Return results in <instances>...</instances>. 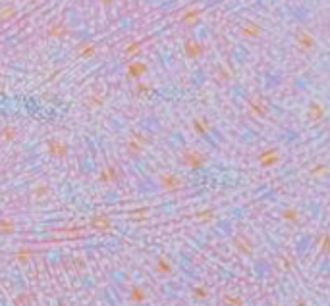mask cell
Listing matches in <instances>:
<instances>
[{
	"mask_svg": "<svg viewBox=\"0 0 330 306\" xmlns=\"http://www.w3.org/2000/svg\"><path fill=\"white\" fill-rule=\"evenodd\" d=\"M114 0H101V4H105V6H110Z\"/></svg>",
	"mask_w": 330,
	"mask_h": 306,
	"instance_id": "obj_10",
	"label": "cell"
},
{
	"mask_svg": "<svg viewBox=\"0 0 330 306\" xmlns=\"http://www.w3.org/2000/svg\"><path fill=\"white\" fill-rule=\"evenodd\" d=\"M78 54L83 58H91L95 54V43H91V41H81L78 45Z\"/></svg>",
	"mask_w": 330,
	"mask_h": 306,
	"instance_id": "obj_7",
	"label": "cell"
},
{
	"mask_svg": "<svg viewBox=\"0 0 330 306\" xmlns=\"http://www.w3.org/2000/svg\"><path fill=\"white\" fill-rule=\"evenodd\" d=\"M145 71V64L143 62H131L127 67V73H131V77H139V73Z\"/></svg>",
	"mask_w": 330,
	"mask_h": 306,
	"instance_id": "obj_8",
	"label": "cell"
},
{
	"mask_svg": "<svg viewBox=\"0 0 330 306\" xmlns=\"http://www.w3.org/2000/svg\"><path fill=\"white\" fill-rule=\"evenodd\" d=\"M295 43H298L301 48H305V50L315 48V37L311 35L307 29H298V31H295Z\"/></svg>",
	"mask_w": 330,
	"mask_h": 306,
	"instance_id": "obj_1",
	"label": "cell"
},
{
	"mask_svg": "<svg viewBox=\"0 0 330 306\" xmlns=\"http://www.w3.org/2000/svg\"><path fill=\"white\" fill-rule=\"evenodd\" d=\"M240 33H242L243 37H259L262 33V29L259 23H255V21H245L242 27H240Z\"/></svg>",
	"mask_w": 330,
	"mask_h": 306,
	"instance_id": "obj_2",
	"label": "cell"
},
{
	"mask_svg": "<svg viewBox=\"0 0 330 306\" xmlns=\"http://www.w3.org/2000/svg\"><path fill=\"white\" fill-rule=\"evenodd\" d=\"M184 50H185V54L191 58V60H195V58L201 54V50H203V48H201V45H199L197 41H193V39H187V41H185V45H184Z\"/></svg>",
	"mask_w": 330,
	"mask_h": 306,
	"instance_id": "obj_5",
	"label": "cell"
},
{
	"mask_svg": "<svg viewBox=\"0 0 330 306\" xmlns=\"http://www.w3.org/2000/svg\"><path fill=\"white\" fill-rule=\"evenodd\" d=\"M16 18V6L12 2H2L0 4V21H10Z\"/></svg>",
	"mask_w": 330,
	"mask_h": 306,
	"instance_id": "obj_4",
	"label": "cell"
},
{
	"mask_svg": "<svg viewBox=\"0 0 330 306\" xmlns=\"http://www.w3.org/2000/svg\"><path fill=\"white\" fill-rule=\"evenodd\" d=\"M139 48H141V43H139V41H137V43H131V45H127L126 47V54H136Z\"/></svg>",
	"mask_w": 330,
	"mask_h": 306,
	"instance_id": "obj_9",
	"label": "cell"
},
{
	"mask_svg": "<svg viewBox=\"0 0 330 306\" xmlns=\"http://www.w3.org/2000/svg\"><path fill=\"white\" fill-rule=\"evenodd\" d=\"M47 35L54 39H64L68 35V27L64 23H50L49 27H47Z\"/></svg>",
	"mask_w": 330,
	"mask_h": 306,
	"instance_id": "obj_3",
	"label": "cell"
},
{
	"mask_svg": "<svg viewBox=\"0 0 330 306\" xmlns=\"http://www.w3.org/2000/svg\"><path fill=\"white\" fill-rule=\"evenodd\" d=\"M199 16H201V8H189L180 16V21L184 25H189V23H193L195 19H199Z\"/></svg>",
	"mask_w": 330,
	"mask_h": 306,
	"instance_id": "obj_6",
	"label": "cell"
}]
</instances>
